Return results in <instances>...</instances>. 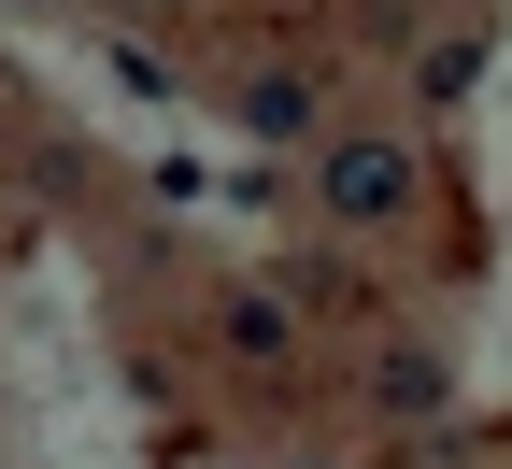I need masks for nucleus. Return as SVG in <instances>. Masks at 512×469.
Returning <instances> with one entry per match:
<instances>
[{"label":"nucleus","mask_w":512,"mask_h":469,"mask_svg":"<svg viewBox=\"0 0 512 469\" xmlns=\"http://www.w3.org/2000/svg\"><path fill=\"white\" fill-rule=\"evenodd\" d=\"M313 199L356 214V228H384V214L413 199V143H399V128H342V143L313 157Z\"/></svg>","instance_id":"1"},{"label":"nucleus","mask_w":512,"mask_h":469,"mask_svg":"<svg viewBox=\"0 0 512 469\" xmlns=\"http://www.w3.org/2000/svg\"><path fill=\"white\" fill-rule=\"evenodd\" d=\"M242 128H271V143H299V128H313V86H299V72H256V86H242Z\"/></svg>","instance_id":"2"}]
</instances>
